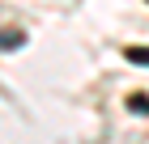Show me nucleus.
I'll return each mask as SVG.
<instances>
[{
  "label": "nucleus",
  "mask_w": 149,
  "mask_h": 144,
  "mask_svg": "<svg viewBox=\"0 0 149 144\" xmlns=\"http://www.w3.org/2000/svg\"><path fill=\"white\" fill-rule=\"evenodd\" d=\"M22 43H26L22 30H4V34H0V51H13V47H22Z\"/></svg>",
  "instance_id": "f257e3e1"
},
{
  "label": "nucleus",
  "mask_w": 149,
  "mask_h": 144,
  "mask_svg": "<svg viewBox=\"0 0 149 144\" xmlns=\"http://www.w3.org/2000/svg\"><path fill=\"white\" fill-rule=\"evenodd\" d=\"M128 110L132 114H149V98L145 93H132V98H128Z\"/></svg>",
  "instance_id": "7ed1b4c3"
},
{
  "label": "nucleus",
  "mask_w": 149,
  "mask_h": 144,
  "mask_svg": "<svg viewBox=\"0 0 149 144\" xmlns=\"http://www.w3.org/2000/svg\"><path fill=\"white\" fill-rule=\"evenodd\" d=\"M124 59H128V64L149 68V47H128V51H124Z\"/></svg>",
  "instance_id": "f03ea898"
}]
</instances>
